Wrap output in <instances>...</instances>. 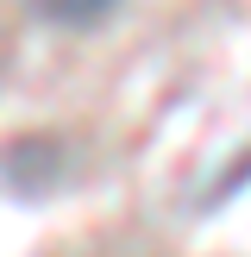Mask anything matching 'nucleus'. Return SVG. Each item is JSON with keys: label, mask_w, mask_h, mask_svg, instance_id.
I'll return each mask as SVG.
<instances>
[{"label": "nucleus", "mask_w": 251, "mask_h": 257, "mask_svg": "<svg viewBox=\"0 0 251 257\" xmlns=\"http://www.w3.org/2000/svg\"><path fill=\"white\" fill-rule=\"evenodd\" d=\"M38 13H44L50 25H94V19H107L119 0H32Z\"/></svg>", "instance_id": "f257e3e1"}]
</instances>
